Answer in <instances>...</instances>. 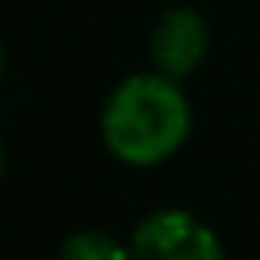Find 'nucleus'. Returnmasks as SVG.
I'll return each instance as SVG.
<instances>
[{
    "label": "nucleus",
    "instance_id": "20e7f679",
    "mask_svg": "<svg viewBox=\"0 0 260 260\" xmlns=\"http://www.w3.org/2000/svg\"><path fill=\"white\" fill-rule=\"evenodd\" d=\"M57 260H132L128 241H117L106 230H76L60 241Z\"/></svg>",
    "mask_w": 260,
    "mask_h": 260
},
{
    "label": "nucleus",
    "instance_id": "7ed1b4c3",
    "mask_svg": "<svg viewBox=\"0 0 260 260\" xmlns=\"http://www.w3.org/2000/svg\"><path fill=\"white\" fill-rule=\"evenodd\" d=\"M208 53H211V26L204 19V12H196L189 4L166 8L147 34L151 68L170 79H181V83L196 76V68L208 60Z\"/></svg>",
    "mask_w": 260,
    "mask_h": 260
},
{
    "label": "nucleus",
    "instance_id": "39448f33",
    "mask_svg": "<svg viewBox=\"0 0 260 260\" xmlns=\"http://www.w3.org/2000/svg\"><path fill=\"white\" fill-rule=\"evenodd\" d=\"M4 72H8V53H4V38H0V83H4Z\"/></svg>",
    "mask_w": 260,
    "mask_h": 260
},
{
    "label": "nucleus",
    "instance_id": "423d86ee",
    "mask_svg": "<svg viewBox=\"0 0 260 260\" xmlns=\"http://www.w3.org/2000/svg\"><path fill=\"white\" fill-rule=\"evenodd\" d=\"M4 166H8V151H4V136H0V177H4Z\"/></svg>",
    "mask_w": 260,
    "mask_h": 260
},
{
    "label": "nucleus",
    "instance_id": "f257e3e1",
    "mask_svg": "<svg viewBox=\"0 0 260 260\" xmlns=\"http://www.w3.org/2000/svg\"><path fill=\"white\" fill-rule=\"evenodd\" d=\"M98 136L121 166H162L192 136V102L181 79L162 72H132L106 94Z\"/></svg>",
    "mask_w": 260,
    "mask_h": 260
},
{
    "label": "nucleus",
    "instance_id": "f03ea898",
    "mask_svg": "<svg viewBox=\"0 0 260 260\" xmlns=\"http://www.w3.org/2000/svg\"><path fill=\"white\" fill-rule=\"evenodd\" d=\"M132 260H230L211 222L189 208H155L128 234Z\"/></svg>",
    "mask_w": 260,
    "mask_h": 260
}]
</instances>
